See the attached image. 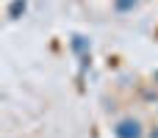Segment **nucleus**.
Here are the masks:
<instances>
[{
	"mask_svg": "<svg viewBox=\"0 0 158 138\" xmlns=\"http://www.w3.org/2000/svg\"><path fill=\"white\" fill-rule=\"evenodd\" d=\"M114 136L117 138H144V127L136 116H125L114 124Z\"/></svg>",
	"mask_w": 158,
	"mask_h": 138,
	"instance_id": "f257e3e1",
	"label": "nucleus"
},
{
	"mask_svg": "<svg viewBox=\"0 0 158 138\" xmlns=\"http://www.w3.org/2000/svg\"><path fill=\"white\" fill-rule=\"evenodd\" d=\"M139 0H114V11H119V14H125V11H133V6H136Z\"/></svg>",
	"mask_w": 158,
	"mask_h": 138,
	"instance_id": "f03ea898",
	"label": "nucleus"
},
{
	"mask_svg": "<svg viewBox=\"0 0 158 138\" xmlns=\"http://www.w3.org/2000/svg\"><path fill=\"white\" fill-rule=\"evenodd\" d=\"M22 11H25V0H14V3L8 6V17H11V19H17Z\"/></svg>",
	"mask_w": 158,
	"mask_h": 138,
	"instance_id": "7ed1b4c3",
	"label": "nucleus"
},
{
	"mask_svg": "<svg viewBox=\"0 0 158 138\" xmlns=\"http://www.w3.org/2000/svg\"><path fill=\"white\" fill-rule=\"evenodd\" d=\"M150 138H158V130H153V133H150Z\"/></svg>",
	"mask_w": 158,
	"mask_h": 138,
	"instance_id": "20e7f679",
	"label": "nucleus"
}]
</instances>
